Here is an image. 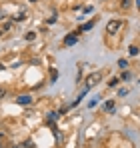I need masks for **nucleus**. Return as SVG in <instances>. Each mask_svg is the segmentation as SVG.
<instances>
[{"label": "nucleus", "instance_id": "1", "mask_svg": "<svg viewBox=\"0 0 140 148\" xmlns=\"http://www.w3.org/2000/svg\"><path fill=\"white\" fill-rule=\"evenodd\" d=\"M120 26H122V20H110L108 26H106V32H108V34H114V32L120 30Z\"/></svg>", "mask_w": 140, "mask_h": 148}, {"label": "nucleus", "instance_id": "2", "mask_svg": "<svg viewBox=\"0 0 140 148\" xmlns=\"http://www.w3.org/2000/svg\"><path fill=\"white\" fill-rule=\"evenodd\" d=\"M100 78H102V72H92L88 78H86V84H88L86 88H92V86L98 82V80H100Z\"/></svg>", "mask_w": 140, "mask_h": 148}, {"label": "nucleus", "instance_id": "3", "mask_svg": "<svg viewBox=\"0 0 140 148\" xmlns=\"http://www.w3.org/2000/svg\"><path fill=\"white\" fill-rule=\"evenodd\" d=\"M16 102H18L20 106H28V104L32 102V98H30L28 94H24V96H18V98H16Z\"/></svg>", "mask_w": 140, "mask_h": 148}, {"label": "nucleus", "instance_id": "4", "mask_svg": "<svg viewBox=\"0 0 140 148\" xmlns=\"http://www.w3.org/2000/svg\"><path fill=\"white\" fill-rule=\"evenodd\" d=\"M64 44H66V46H72V44H76V36H74V34H72V36H68V38L64 40Z\"/></svg>", "mask_w": 140, "mask_h": 148}, {"label": "nucleus", "instance_id": "5", "mask_svg": "<svg viewBox=\"0 0 140 148\" xmlns=\"http://www.w3.org/2000/svg\"><path fill=\"white\" fill-rule=\"evenodd\" d=\"M128 54H130V56H136V54H138V48H136V46H130V48H128Z\"/></svg>", "mask_w": 140, "mask_h": 148}, {"label": "nucleus", "instance_id": "6", "mask_svg": "<svg viewBox=\"0 0 140 148\" xmlns=\"http://www.w3.org/2000/svg\"><path fill=\"white\" fill-rule=\"evenodd\" d=\"M104 108H106V110H112V108H114V100H108V102L104 104Z\"/></svg>", "mask_w": 140, "mask_h": 148}, {"label": "nucleus", "instance_id": "7", "mask_svg": "<svg viewBox=\"0 0 140 148\" xmlns=\"http://www.w3.org/2000/svg\"><path fill=\"white\" fill-rule=\"evenodd\" d=\"M34 36H36V34H34V32H28V34H26V40H32V38H34Z\"/></svg>", "mask_w": 140, "mask_h": 148}, {"label": "nucleus", "instance_id": "8", "mask_svg": "<svg viewBox=\"0 0 140 148\" xmlns=\"http://www.w3.org/2000/svg\"><path fill=\"white\" fill-rule=\"evenodd\" d=\"M122 6H124V8H128V6H130V0H122Z\"/></svg>", "mask_w": 140, "mask_h": 148}, {"label": "nucleus", "instance_id": "9", "mask_svg": "<svg viewBox=\"0 0 140 148\" xmlns=\"http://www.w3.org/2000/svg\"><path fill=\"white\" fill-rule=\"evenodd\" d=\"M136 6H138V8H140V0H136Z\"/></svg>", "mask_w": 140, "mask_h": 148}, {"label": "nucleus", "instance_id": "10", "mask_svg": "<svg viewBox=\"0 0 140 148\" xmlns=\"http://www.w3.org/2000/svg\"><path fill=\"white\" fill-rule=\"evenodd\" d=\"M30 2H36V0H30Z\"/></svg>", "mask_w": 140, "mask_h": 148}, {"label": "nucleus", "instance_id": "11", "mask_svg": "<svg viewBox=\"0 0 140 148\" xmlns=\"http://www.w3.org/2000/svg\"><path fill=\"white\" fill-rule=\"evenodd\" d=\"M0 70H2V64H0Z\"/></svg>", "mask_w": 140, "mask_h": 148}, {"label": "nucleus", "instance_id": "12", "mask_svg": "<svg viewBox=\"0 0 140 148\" xmlns=\"http://www.w3.org/2000/svg\"><path fill=\"white\" fill-rule=\"evenodd\" d=\"M14 148H18V146H14Z\"/></svg>", "mask_w": 140, "mask_h": 148}]
</instances>
